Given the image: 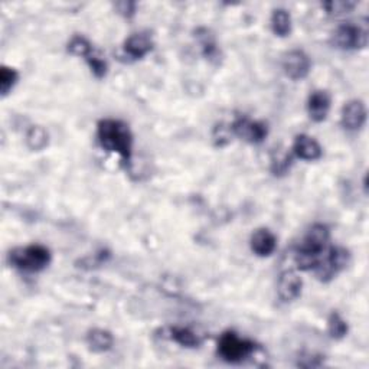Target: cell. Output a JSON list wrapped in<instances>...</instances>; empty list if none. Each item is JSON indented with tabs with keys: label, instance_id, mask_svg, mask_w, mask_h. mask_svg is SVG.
<instances>
[{
	"label": "cell",
	"instance_id": "6da1fadb",
	"mask_svg": "<svg viewBox=\"0 0 369 369\" xmlns=\"http://www.w3.org/2000/svg\"><path fill=\"white\" fill-rule=\"evenodd\" d=\"M97 140L106 152L119 155L126 164L131 163L133 134L126 123L114 119L102 120L97 126Z\"/></svg>",
	"mask_w": 369,
	"mask_h": 369
},
{
	"label": "cell",
	"instance_id": "7a4b0ae2",
	"mask_svg": "<svg viewBox=\"0 0 369 369\" xmlns=\"http://www.w3.org/2000/svg\"><path fill=\"white\" fill-rule=\"evenodd\" d=\"M330 238L329 228L323 224L313 225L296 249V264L303 272H313L323 258Z\"/></svg>",
	"mask_w": 369,
	"mask_h": 369
},
{
	"label": "cell",
	"instance_id": "3957f363",
	"mask_svg": "<svg viewBox=\"0 0 369 369\" xmlns=\"http://www.w3.org/2000/svg\"><path fill=\"white\" fill-rule=\"evenodd\" d=\"M10 264L25 273H39L51 263V253L44 245L33 244L16 248L9 254Z\"/></svg>",
	"mask_w": 369,
	"mask_h": 369
},
{
	"label": "cell",
	"instance_id": "277c9868",
	"mask_svg": "<svg viewBox=\"0 0 369 369\" xmlns=\"http://www.w3.org/2000/svg\"><path fill=\"white\" fill-rule=\"evenodd\" d=\"M256 350V343L241 338L236 332H225L218 341V354L225 362L240 363Z\"/></svg>",
	"mask_w": 369,
	"mask_h": 369
},
{
	"label": "cell",
	"instance_id": "5b68a950",
	"mask_svg": "<svg viewBox=\"0 0 369 369\" xmlns=\"http://www.w3.org/2000/svg\"><path fill=\"white\" fill-rule=\"evenodd\" d=\"M333 45L343 51L363 49L368 45V28L365 25H355L352 22L337 28L332 37Z\"/></svg>",
	"mask_w": 369,
	"mask_h": 369
},
{
	"label": "cell",
	"instance_id": "8992f818",
	"mask_svg": "<svg viewBox=\"0 0 369 369\" xmlns=\"http://www.w3.org/2000/svg\"><path fill=\"white\" fill-rule=\"evenodd\" d=\"M350 254L343 247H332L328 249L326 257L322 258L319 265L314 268V274L321 281H330L334 276L339 274L349 264Z\"/></svg>",
	"mask_w": 369,
	"mask_h": 369
},
{
	"label": "cell",
	"instance_id": "52a82bcc",
	"mask_svg": "<svg viewBox=\"0 0 369 369\" xmlns=\"http://www.w3.org/2000/svg\"><path fill=\"white\" fill-rule=\"evenodd\" d=\"M231 131L234 136H237L251 144L263 143L268 134L265 123L251 120L248 117H238V119L231 124Z\"/></svg>",
	"mask_w": 369,
	"mask_h": 369
},
{
	"label": "cell",
	"instance_id": "ba28073f",
	"mask_svg": "<svg viewBox=\"0 0 369 369\" xmlns=\"http://www.w3.org/2000/svg\"><path fill=\"white\" fill-rule=\"evenodd\" d=\"M312 70V61L309 55L300 49H294L283 58V71L290 79L299 81L309 75Z\"/></svg>",
	"mask_w": 369,
	"mask_h": 369
},
{
	"label": "cell",
	"instance_id": "9c48e42d",
	"mask_svg": "<svg viewBox=\"0 0 369 369\" xmlns=\"http://www.w3.org/2000/svg\"><path fill=\"white\" fill-rule=\"evenodd\" d=\"M366 122V107L361 100H350L342 108L341 123L349 131L361 130Z\"/></svg>",
	"mask_w": 369,
	"mask_h": 369
},
{
	"label": "cell",
	"instance_id": "30bf717a",
	"mask_svg": "<svg viewBox=\"0 0 369 369\" xmlns=\"http://www.w3.org/2000/svg\"><path fill=\"white\" fill-rule=\"evenodd\" d=\"M301 289H303V280L300 278L299 274L294 272L281 273L277 284V292L281 301H284V303L294 301L301 294Z\"/></svg>",
	"mask_w": 369,
	"mask_h": 369
},
{
	"label": "cell",
	"instance_id": "8fae6325",
	"mask_svg": "<svg viewBox=\"0 0 369 369\" xmlns=\"http://www.w3.org/2000/svg\"><path fill=\"white\" fill-rule=\"evenodd\" d=\"M330 95L323 90H316L309 95L308 100V113L310 120L314 123H322L330 110Z\"/></svg>",
	"mask_w": 369,
	"mask_h": 369
},
{
	"label": "cell",
	"instance_id": "7c38bea8",
	"mask_svg": "<svg viewBox=\"0 0 369 369\" xmlns=\"http://www.w3.org/2000/svg\"><path fill=\"white\" fill-rule=\"evenodd\" d=\"M293 153L301 160L314 162L322 158L323 150L313 138L308 136V134H299L293 143Z\"/></svg>",
	"mask_w": 369,
	"mask_h": 369
},
{
	"label": "cell",
	"instance_id": "4fadbf2b",
	"mask_svg": "<svg viewBox=\"0 0 369 369\" xmlns=\"http://www.w3.org/2000/svg\"><path fill=\"white\" fill-rule=\"evenodd\" d=\"M123 48L131 59H142L153 49V41L149 33H133L126 39Z\"/></svg>",
	"mask_w": 369,
	"mask_h": 369
},
{
	"label": "cell",
	"instance_id": "5bb4252c",
	"mask_svg": "<svg viewBox=\"0 0 369 369\" xmlns=\"http://www.w3.org/2000/svg\"><path fill=\"white\" fill-rule=\"evenodd\" d=\"M249 245L256 256L268 257L274 253V249L277 247V238L272 231L261 228L253 234Z\"/></svg>",
	"mask_w": 369,
	"mask_h": 369
},
{
	"label": "cell",
	"instance_id": "9a60e30c",
	"mask_svg": "<svg viewBox=\"0 0 369 369\" xmlns=\"http://www.w3.org/2000/svg\"><path fill=\"white\" fill-rule=\"evenodd\" d=\"M114 338L108 330L104 329H93L87 334V345L93 352L97 354H103L113 348Z\"/></svg>",
	"mask_w": 369,
	"mask_h": 369
},
{
	"label": "cell",
	"instance_id": "2e32d148",
	"mask_svg": "<svg viewBox=\"0 0 369 369\" xmlns=\"http://www.w3.org/2000/svg\"><path fill=\"white\" fill-rule=\"evenodd\" d=\"M272 29L276 37H289L292 32V16L286 9H276L272 15Z\"/></svg>",
	"mask_w": 369,
	"mask_h": 369
},
{
	"label": "cell",
	"instance_id": "e0dca14e",
	"mask_svg": "<svg viewBox=\"0 0 369 369\" xmlns=\"http://www.w3.org/2000/svg\"><path fill=\"white\" fill-rule=\"evenodd\" d=\"M169 338L183 348H198L200 345L199 337L189 328H182V326L171 328Z\"/></svg>",
	"mask_w": 369,
	"mask_h": 369
},
{
	"label": "cell",
	"instance_id": "ac0fdd59",
	"mask_svg": "<svg viewBox=\"0 0 369 369\" xmlns=\"http://www.w3.org/2000/svg\"><path fill=\"white\" fill-rule=\"evenodd\" d=\"M348 330H349V328H348V323H346L345 319L338 312L330 313V316L328 319V332L330 334V338L334 341H341L346 337Z\"/></svg>",
	"mask_w": 369,
	"mask_h": 369
},
{
	"label": "cell",
	"instance_id": "d6986e66",
	"mask_svg": "<svg viewBox=\"0 0 369 369\" xmlns=\"http://www.w3.org/2000/svg\"><path fill=\"white\" fill-rule=\"evenodd\" d=\"M26 144L30 150H44L48 146V133L41 126H33L26 133Z\"/></svg>",
	"mask_w": 369,
	"mask_h": 369
},
{
	"label": "cell",
	"instance_id": "ffe728a7",
	"mask_svg": "<svg viewBox=\"0 0 369 369\" xmlns=\"http://www.w3.org/2000/svg\"><path fill=\"white\" fill-rule=\"evenodd\" d=\"M68 53L71 55L87 59L94 53V46L91 45V42L87 38L77 35L68 44Z\"/></svg>",
	"mask_w": 369,
	"mask_h": 369
},
{
	"label": "cell",
	"instance_id": "44dd1931",
	"mask_svg": "<svg viewBox=\"0 0 369 369\" xmlns=\"http://www.w3.org/2000/svg\"><path fill=\"white\" fill-rule=\"evenodd\" d=\"M19 79V73L10 66H2L0 68V94L2 97H6L13 87L16 86V82Z\"/></svg>",
	"mask_w": 369,
	"mask_h": 369
},
{
	"label": "cell",
	"instance_id": "7402d4cb",
	"mask_svg": "<svg viewBox=\"0 0 369 369\" xmlns=\"http://www.w3.org/2000/svg\"><path fill=\"white\" fill-rule=\"evenodd\" d=\"M199 41H200V46H202V54L207 59L214 61L218 59V55H220V51H218L216 44L214 41V38L209 35L208 30H204V35H198Z\"/></svg>",
	"mask_w": 369,
	"mask_h": 369
},
{
	"label": "cell",
	"instance_id": "603a6c76",
	"mask_svg": "<svg viewBox=\"0 0 369 369\" xmlns=\"http://www.w3.org/2000/svg\"><path fill=\"white\" fill-rule=\"evenodd\" d=\"M88 66H90V70L91 73L97 77V78H104L107 75V70H108V66H107V62L100 57L98 54H95V51L86 59Z\"/></svg>",
	"mask_w": 369,
	"mask_h": 369
},
{
	"label": "cell",
	"instance_id": "cb8c5ba5",
	"mask_svg": "<svg viewBox=\"0 0 369 369\" xmlns=\"http://www.w3.org/2000/svg\"><path fill=\"white\" fill-rule=\"evenodd\" d=\"M355 6H357V3H354V2H328V3H323V8L332 16H339V15L349 13Z\"/></svg>",
	"mask_w": 369,
	"mask_h": 369
},
{
	"label": "cell",
	"instance_id": "d4e9b609",
	"mask_svg": "<svg viewBox=\"0 0 369 369\" xmlns=\"http://www.w3.org/2000/svg\"><path fill=\"white\" fill-rule=\"evenodd\" d=\"M292 163V156L290 155H281L277 156V159H273L272 162V171L274 175H280V173H286L289 171Z\"/></svg>",
	"mask_w": 369,
	"mask_h": 369
},
{
	"label": "cell",
	"instance_id": "484cf974",
	"mask_svg": "<svg viewBox=\"0 0 369 369\" xmlns=\"http://www.w3.org/2000/svg\"><path fill=\"white\" fill-rule=\"evenodd\" d=\"M231 127H224V126H218L214 131V140L216 142V146H225L228 142H229V138H231Z\"/></svg>",
	"mask_w": 369,
	"mask_h": 369
},
{
	"label": "cell",
	"instance_id": "4316f807",
	"mask_svg": "<svg viewBox=\"0 0 369 369\" xmlns=\"http://www.w3.org/2000/svg\"><path fill=\"white\" fill-rule=\"evenodd\" d=\"M114 8L122 16H124V18H131V16L136 13V3L134 2H119L114 5Z\"/></svg>",
	"mask_w": 369,
	"mask_h": 369
}]
</instances>
